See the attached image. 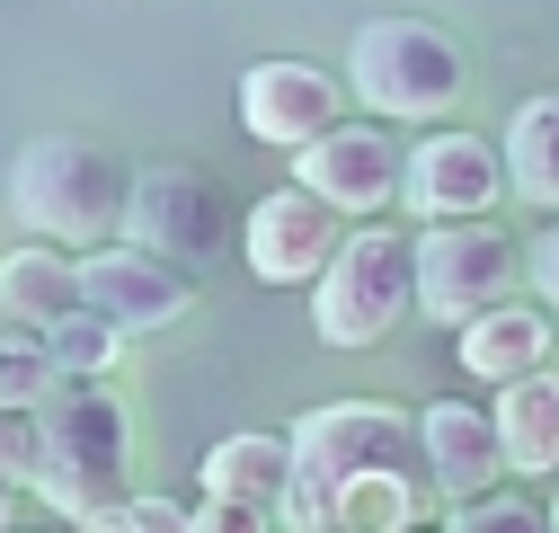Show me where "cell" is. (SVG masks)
Here are the masks:
<instances>
[{
	"label": "cell",
	"instance_id": "6da1fadb",
	"mask_svg": "<svg viewBox=\"0 0 559 533\" xmlns=\"http://www.w3.org/2000/svg\"><path fill=\"white\" fill-rule=\"evenodd\" d=\"M365 472H427L417 453V410L400 400H320V410L294 418V498H285V533H337V498Z\"/></svg>",
	"mask_w": 559,
	"mask_h": 533
},
{
	"label": "cell",
	"instance_id": "7a4b0ae2",
	"mask_svg": "<svg viewBox=\"0 0 559 533\" xmlns=\"http://www.w3.org/2000/svg\"><path fill=\"white\" fill-rule=\"evenodd\" d=\"M124 214H133V169L81 133H45L10 161V223L19 240H53V249H107L124 240Z\"/></svg>",
	"mask_w": 559,
	"mask_h": 533
},
{
	"label": "cell",
	"instance_id": "3957f363",
	"mask_svg": "<svg viewBox=\"0 0 559 533\" xmlns=\"http://www.w3.org/2000/svg\"><path fill=\"white\" fill-rule=\"evenodd\" d=\"M45 481L36 498L72 524H98L116 507H133V410L107 391V382H72L45 400Z\"/></svg>",
	"mask_w": 559,
	"mask_h": 533
},
{
	"label": "cell",
	"instance_id": "277c9868",
	"mask_svg": "<svg viewBox=\"0 0 559 533\" xmlns=\"http://www.w3.org/2000/svg\"><path fill=\"white\" fill-rule=\"evenodd\" d=\"M346 90H356V107H373L382 125H436V116L462 107L471 62H462L453 27L391 10V19H365L346 36Z\"/></svg>",
	"mask_w": 559,
	"mask_h": 533
},
{
	"label": "cell",
	"instance_id": "5b68a950",
	"mask_svg": "<svg viewBox=\"0 0 559 533\" xmlns=\"http://www.w3.org/2000/svg\"><path fill=\"white\" fill-rule=\"evenodd\" d=\"M417 320V240H400L391 223H365L346 240V258L311 285V329L320 347H382Z\"/></svg>",
	"mask_w": 559,
	"mask_h": 533
},
{
	"label": "cell",
	"instance_id": "8992f818",
	"mask_svg": "<svg viewBox=\"0 0 559 533\" xmlns=\"http://www.w3.org/2000/svg\"><path fill=\"white\" fill-rule=\"evenodd\" d=\"M533 258L515 249L507 223H427L417 232V311L436 329H471L488 311L524 303Z\"/></svg>",
	"mask_w": 559,
	"mask_h": 533
},
{
	"label": "cell",
	"instance_id": "52a82bcc",
	"mask_svg": "<svg viewBox=\"0 0 559 533\" xmlns=\"http://www.w3.org/2000/svg\"><path fill=\"white\" fill-rule=\"evenodd\" d=\"M249 223H231V187L214 169H195V161H152V169H133V214H124V240H143L160 249L169 266H214Z\"/></svg>",
	"mask_w": 559,
	"mask_h": 533
},
{
	"label": "cell",
	"instance_id": "ba28073f",
	"mask_svg": "<svg viewBox=\"0 0 559 533\" xmlns=\"http://www.w3.org/2000/svg\"><path fill=\"white\" fill-rule=\"evenodd\" d=\"M240 223H249V232H240V258H249L258 285H320L329 266L346 258V240H356V223H346L337 205H320L311 187L258 196Z\"/></svg>",
	"mask_w": 559,
	"mask_h": 533
},
{
	"label": "cell",
	"instance_id": "9c48e42d",
	"mask_svg": "<svg viewBox=\"0 0 559 533\" xmlns=\"http://www.w3.org/2000/svg\"><path fill=\"white\" fill-rule=\"evenodd\" d=\"M294 187H311L320 205H337L346 223H373L382 205L408 196V152L391 143L382 125H337V133H320L311 152H294Z\"/></svg>",
	"mask_w": 559,
	"mask_h": 533
},
{
	"label": "cell",
	"instance_id": "30bf717a",
	"mask_svg": "<svg viewBox=\"0 0 559 533\" xmlns=\"http://www.w3.org/2000/svg\"><path fill=\"white\" fill-rule=\"evenodd\" d=\"M346 98H356L346 81H329L320 62H285V54L240 72V125L258 133L266 152H311L320 133L346 125Z\"/></svg>",
	"mask_w": 559,
	"mask_h": 533
},
{
	"label": "cell",
	"instance_id": "8fae6325",
	"mask_svg": "<svg viewBox=\"0 0 559 533\" xmlns=\"http://www.w3.org/2000/svg\"><path fill=\"white\" fill-rule=\"evenodd\" d=\"M507 196V152L479 143V133H427V143L408 152V196L400 205L417 223H488V205Z\"/></svg>",
	"mask_w": 559,
	"mask_h": 533
},
{
	"label": "cell",
	"instance_id": "7c38bea8",
	"mask_svg": "<svg viewBox=\"0 0 559 533\" xmlns=\"http://www.w3.org/2000/svg\"><path fill=\"white\" fill-rule=\"evenodd\" d=\"M81 266H90V311H107L124 339H152V329H169V320L195 311V276L169 266L160 249H143V240H107Z\"/></svg>",
	"mask_w": 559,
	"mask_h": 533
},
{
	"label": "cell",
	"instance_id": "4fadbf2b",
	"mask_svg": "<svg viewBox=\"0 0 559 533\" xmlns=\"http://www.w3.org/2000/svg\"><path fill=\"white\" fill-rule=\"evenodd\" d=\"M417 453H427V481L444 489V507L498 498V481H507L498 410H479V400H427L417 410Z\"/></svg>",
	"mask_w": 559,
	"mask_h": 533
},
{
	"label": "cell",
	"instance_id": "5bb4252c",
	"mask_svg": "<svg viewBox=\"0 0 559 533\" xmlns=\"http://www.w3.org/2000/svg\"><path fill=\"white\" fill-rule=\"evenodd\" d=\"M0 311H10V329H62L72 311H90V266L81 249H53V240H10V258H0Z\"/></svg>",
	"mask_w": 559,
	"mask_h": 533
},
{
	"label": "cell",
	"instance_id": "9a60e30c",
	"mask_svg": "<svg viewBox=\"0 0 559 533\" xmlns=\"http://www.w3.org/2000/svg\"><path fill=\"white\" fill-rule=\"evenodd\" d=\"M462 374L488 382V391H515L533 374H550V320L533 303H507V311H488L462 329Z\"/></svg>",
	"mask_w": 559,
	"mask_h": 533
},
{
	"label": "cell",
	"instance_id": "2e32d148",
	"mask_svg": "<svg viewBox=\"0 0 559 533\" xmlns=\"http://www.w3.org/2000/svg\"><path fill=\"white\" fill-rule=\"evenodd\" d=\"M204 498H249V507H275L285 516V498H294V436H223L214 453H204Z\"/></svg>",
	"mask_w": 559,
	"mask_h": 533
},
{
	"label": "cell",
	"instance_id": "e0dca14e",
	"mask_svg": "<svg viewBox=\"0 0 559 533\" xmlns=\"http://www.w3.org/2000/svg\"><path fill=\"white\" fill-rule=\"evenodd\" d=\"M488 410H498V436H507V472L515 481H559V374H533V382L498 391Z\"/></svg>",
	"mask_w": 559,
	"mask_h": 533
},
{
	"label": "cell",
	"instance_id": "ac0fdd59",
	"mask_svg": "<svg viewBox=\"0 0 559 533\" xmlns=\"http://www.w3.org/2000/svg\"><path fill=\"white\" fill-rule=\"evenodd\" d=\"M507 187L524 196V205H542V214H559V90H542V98H524L515 116H507Z\"/></svg>",
	"mask_w": 559,
	"mask_h": 533
},
{
	"label": "cell",
	"instance_id": "d6986e66",
	"mask_svg": "<svg viewBox=\"0 0 559 533\" xmlns=\"http://www.w3.org/2000/svg\"><path fill=\"white\" fill-rule=\"evenodd\" d=\"M124 347H133V339H124L107 311H72L62 329H45V356L72 374V382H107V374L124 365Z\"/></svg>",
	"mask_w": 559,
	"mask_h": 533
},
{
	"label": "cell",
	"instance_id": "ffe728a7",
	"mask_svg": "<svg viewBox=\"0 0 559 533\" xmlns=\"http://www.w3.org/2000/svg\"><path fill=\"white\" fill-rule=\"evenodd\" d=\"M337 533H417V472H365L337 498Z\"/></svg>",
	"mask_w": 559,
	"mask_h": 533
},
{
	"label": "cell",
	"instance_id": "44dd1931",
	"mask_svg": "<svg viewBox=\"0 0 559 533\" xmlns=\"http://www.w3.org/2000/svg\"><path fill=\"white\" fill-rule=\"evenodd\" d=\"M0 472H10L19 489L45 481V418L36 410H0Z\"/></svg>",
	"mask_w": 559,
	"mask_h": 533
},
{
	"label": "cell",
	"instance_id": "7402d4cb",
	"mask_svg": "<svg viewBox=\"0 0 559 533\" xmlns=\"http://www.w3.org/2000/svg\"><path fill=\"white\" fill-rule=\"evenodd\" d=\"M453 533H550V507H524V498H471V507H444Z\"/></svg>",
	"mask_w": 559,
	"mask_h": 533
},
{
	"label": "cell",
	"instance_id": "603a6c76",
	"mask_svg": "<svg viewBox=\"0 0 559 533\" xmlns=\"http://www.w3.org/2000/svg\"><path fill=\"white\" fill-rule=\"evenodd\" d=\"M195 533H275V507H249V498H195Z\"/></svg>",
	"mask_w": 559,
	"mask_h": 533
},
{
	"label": "cell",
	"instance_id": "cb8c5ba5",
	"mask_svg": "<svg viewBox=\"0 0 559 533\" xmlns=\"http://www.w3.org/2000/svg\"><path fill=\"white\" fill-rule=\"evenodd\" d=\"M133 524H143V533H195V507H178V498H133Z\"/></svg>",
	"mask_w": 559,
	"mask_h": 533
},
{
	"label": "cell",
	"instance_id": "d4e9b609",
	"mask_svg": "<svg viewBox=\"0 0 559 533\" xmlns=\"http://www.w3.org/2000/svg\"><path fill=\"white\" fill-rule=\"evenodd\" d=\"M533 294H542V303L559 311V223H550V232L533 240Z\"/></svg>",
	"mask_w": 559,
	"mask_h": 533
},
{
	"label": "cell",
	"instance_id": "484cf974",
	"mask_svg": "<svg viewBox=\"0 0 559 533\" xmlns=\"http://www.w3.org/2000/svg\"><path fill=\"white\" fill-rule=\"evenodd\" d=\"M72 533H143V524H133V507H116V516H98V524H72Z\"/></svg>",
	"mask_w": 559,
	"mask_h": 533
},
{
	"label": "cell",
	"instance_id": "4316f807",
	"mask_svg": "<svg viewBox=\"0 0 559 533\" xmlns=\"http://www.w3.org/2000/svg\"><path fill=\"white\" fill-rule=\"evenodd\" d=\"M550 533H559V489H550Z\"/></svg>",
	"mask_w": 559,
	"mask_h": 533
},
{
	"label": "cell",
	"instance_id": "83f0119b",
	"mask_svg": "<svg viewBox=\"0 0 559 533\" xmlns=\"http://www.w3.org/2000/svg\"><path fill=\"white\" fill-rule=\"evenodd\" d=\"M417 533H453V524H417Z\"/></svg>",
	"mask_w": 559,
	"mask_h": 533
},
{
	"label": "cell",
	"instance_id": "f1b7e54d",
	"mask_svg": "<svg viewBox=\"0 0 559 533\" xmlns=\"http://www.w3.org/2000/svg\"><path fill=\"white\" fill-rule=\"evenodd\" d=\"M19 533H27V524H19Z\"/></svg>",
	"mask_w": 559,
	"mask_h": 533
}]
</instances>
